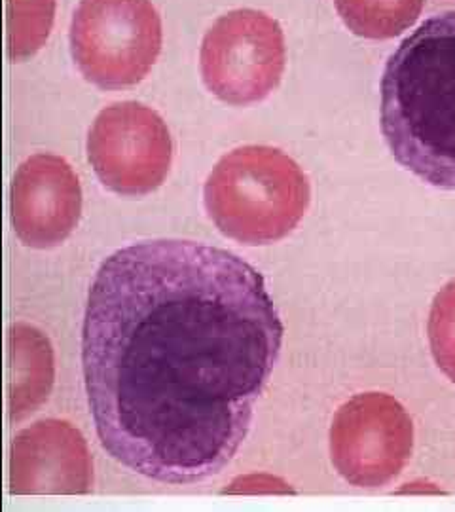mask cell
I'll use <instances>...</instances> for the list:
<instances>
[{"label":"cell","mask_w":455,"mask_h":512,"mask_svg":"<svg viewBox=\"0 0 455 512\" xmlns=\"http://www.w3.org/2000/svg\"><path fill=\"white\" fill-rule=\"evenodd\" d=\"M55 0H8V48L12 61H25L46 44L54 25Z\"/></svg>","instance_id":"obj_12"},{"label":"cell","mask_w":455,"mask_h":512,"mask_svg":"<svg viewBox=\"0 0 455 512\" xmlns=\"http://www.w3.org/2000/svg\"><path fill=\"white\" fill-rule=\"evenodd\" d=\"M12 361V420H21L48 399L54 382V355L37 329L18 325L12 330Z\"/></svg>","instance_id":"obj_10"},{"label":"cell","mask_w":455,"mask_h":512,"mask_svg":"<svg viewBox=\"0 0 455 512\" xmlns=\"http://www.w3.org/2000/svg\"><path fill=\"white\" fill-rule=\"evenodd\" d=\"M283 334L264 275L232 251L186 239L116 251L82 330L103 448L164 484L219 475L249 435Z\"/></svg>","instance_id":"obj_1"},{"label":"cell","mask_w":455,"mask_h":512,"mask_svg":"<svg viewBox=\"0 0 455 512\" xmlns=\"http://www.w3.org/2000/svg\"><path fill=\"white\" fill-rule=\"evenodd\" d=\"M82 215V186L69 162L35 154L12 184V222L23 245L52 249L74 232Z\"/></svg>","instance_id":"obj_8"},{"label":"cell","mask_w":455,"mask_h":512,"mask_svg":"<svg viewBox=\"0 0 455 512\" xmlns=\"http://www.w3.org/2000/svg\"><path fill=\"white\" fill-rule=\"evenodd\" d=\"M205 207L228 238L268 245L287 238L310 205V181L279 148H236L222 156L205 183Z\"/></svg>","instance_id":"obj_3"},{"label":"cell","mask_w":455,"mask_h":512,"mask_svg":"<svg viewBox=\"0 0 455 512\" xmlns=\"http://www.w3.org/2000/svg\"><path fill=\"white\" fill-rule=\"evenodd\" d=\"M380 90L383 137L395 160L423 183L455 190V10L402 40Z\"/></svg>","instance_id":"obj_2"},{"label":"cell","mask_w":455,"mask_h":512,"mask_svg":"<svg viewBox=\"0 0 455 512\" xmlns=\"http://www.w3.org/2000/svg\"><path fill=\"white\" fill-rule=\"evenodd\" d=\"M10 492L18 495L88 494L93 484L88 444L69 421H38L12 444Z\"/></svg>","instance_id":"obj_9"},{"label":"cell","mask_w":455,"mask_h":512,"mask_svg":"<svg viewBox=\"0 0 455 512\" xmlns=\"http://www.w3.org/2000/svg\"><path fill=\"white\" fill-rule=\"evenodd\" d=\"M412 448V420L385 393L355 395L330 427L332 463L344 480L359 488H380L401 475Z\"/></svg>","instance_id":"obj_7"},{"label":"cell","mask_w":455,"mask_h":512,"mask_svg":"<svg viewBox=\"0 0 455 512\" xmlns=\"http://www.w3.org/2000/svg\"><path fill=\"white\" fill-rule=\"evenodd\" d=\"M71 46L88 82L101 90L131 88L162 52V19L152 0H80Z\"/></svg>","instance_id":"obj_4"},{"label":"cell","mask_w":455,"mask_h":512,"mask_svg":"<svg viewBox=\"0 0 455 512\" xmlns=\"http://www.w3.org/2000/svg\"><path fill=\"white\" fill-rule=\"evenodd\" d=\"M347 29L357 37L387 40L410 29L425 0H334Z\"/></svg>","instance_id":"obj_11"},{"label":"cell","mask_w":455,"mask_h":512,"mask_svg":"<svg viewBox=\"0 0 455 512\" xmlns=\"http://www.w3.org/2000/svg\"><path fill=\"white\" fill-rule=\"evenodd\" d=\"M285 59V35L275 19L251 8L234 10L203 38L201 76L220 101L245 107L279 86Z\"/></svg>","instance_id":"obj_5"},{"label":"cell","mask_w":455,"mask_h":512,"mask_svg":"<svg viewBox=\"0 0 455 512\" xmlns=\"http://www.w3.org/2000/svg\"><path fill=\"white\" fill-rule=\"evenodd\" d=\"M88 158L109 190L141 198L167 179L173 141L164 118L137 101L101 110L88 135Z\"/></svg>","instance_id":"obj_6"},{"label":"cell","mask_w":455,"mask_h":512,"mask_svg":"<svg viewBox=\"0 0 455 512\" xmlns=\"http://www.w3.org/2000/svg\"><path fill=\"white\" fill-rule=\"evenodd\" d=\"M427 330L437 365L455 382V279L435 296Z\"/></svg>","instance_id":"obj_13"}]
</instances>
